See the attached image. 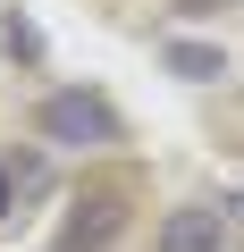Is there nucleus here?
Returning <instances> with one entry per match:
<instances>
[{"label": "nucleus", "mask_w": 244, "mask_h": 252, "mask_svg": "<svg viewBox=\"0 0 244 252\" xmlns=\"http://www.w3.org/2000/svg\"><path fill=\"white\" fill-rule=\"evenodd\" d=\"M34 126H42V143H59V152H101V143H118V109H109V93H93V84L42 93Z\"/></svg>", "instance_id": "nucleus-1"}, {"label": "nucleus", "mask_w": 244, "mask_h": 252, "mask_svg": "<svg viewBox=\"0 0 244 252\" xmlns=\"http://www.w3.org/2000/svg\"><path fill=\"white\" fill-rule=\"evenodd\" d=\"M169 76L210 84V76H227V51H219V42H169Z\"/></svg>", "instance_id": "nucleus-4"}, {"label": "nucleus", "mask_w": 244, "mask_h": 252, "mask_svg": "<svg viewBox=\"0 0 244 252\" xmlns=\"http://www.w3.org/2000/svg\"><path fill=\"white\" fill-rule=\"evenodd\" d=\"M118 227H127V193L118 185H84L76 210H68V227H59V252H109Z\"/></svg>", "instance_id": "nucleus-2"}, {"label": "nucleus", "mask_w": 244, "mask_h": 252, "mask_svg": "<svg viewBox=\"0 0 244 252\" xmlns=\"http://www.w3.org/2000/svg\"><path fill=\"white\" fill-rule=\"evenodd\" d=\"M160 252H227V227H219V210H169V227H160Z\"/></svg>", "instance_id": "nucleus-3"}, {"label": "nucleus", "mask_w": 244, "mask_h": 252, "mask_svg": "<svg viewBox=\"0 0 244 252\" xmlns=\"http://www.w3.org/2000/svg\"><path fill=\"white\" fill-rule=\"evenodd\" d=\"M227 210H236V219H244V185H236V202H227Z\"/></svg>", "instance_id": "nucleus-6"}, {"label": "nucleus", "mask_w": 244, "mask_h": 252, "mask_svg": "<svg viewBox=\"0 0 244 252\" xmlns=\"http://www.w3.org/2000/svg\"><path fill=\"white\" fill-rule=\"evenodd\" d=\"M17 210V185H9V168H0V219H9Z\"/></svg>", "instance_id": "nucleus-5"}]
</instances>
